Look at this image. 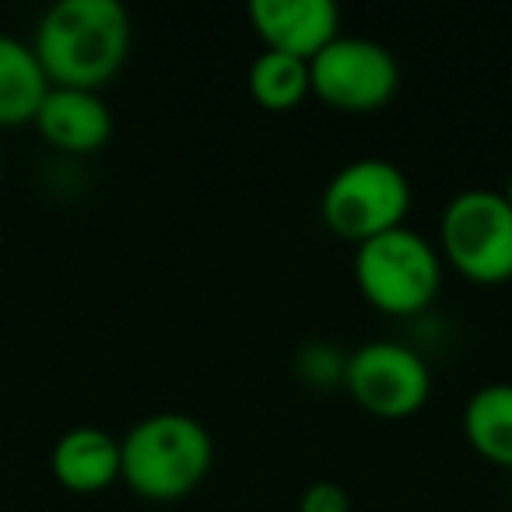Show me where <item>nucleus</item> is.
<instances>
[{
	"mask_svg": "<svg viewBox=\"0 0 512 512\" xmlns=\"http://www.w3.org/2000/svg\"><path fill=\"white\" fill-rule=\"evenodd\" d=\"M344 386L351 397L379 418L414 414L432 393L428 362L404 341H369L348 355Z\"/></svg>",
	"mask_w": 512,
	"mask_h": 512,
	"instance_id": "obj_7",
	"label": "nucleus"
},
{
	"mask_svg": "<svg viewBox=\"0 0 512 512\" xmlns=\"http://www.w3.org/2000/svg\"><path fill=\"white\" fill-rule=\"evenodd\" d=\"M355 281L376 309L411 316L428 309L442 285V256L421 232L397 225L355 246Z\"/></svg>",
	"mask_w": 512,
	"mask_h": 512,
	"instance_id": "obj_3",
	"label": "nucleus"
},
{
	"mask_svg": "<svg viewBox=\"0 0 512 512\" xmlns=\"http://www.w3.org/2000/svg\"><path fill=\"white\" fill-rule=\"evenodd\" d=\"M502 193L509 197V204H512V172H509V179H505V190H502Z\"/></svg>",
	"mask_w": 512,
	"mask_h": 512,
	"instance_id": "obj_16",
	"label": "nucleus"
},
{
	"mask_svg": "<svg viewBox=\"0 0 512 512\" xmlns=\"http://www.w3.org/2000/svg\"><path fill=\"white\" fill-rule=\"evenodd\" d=\"M36 46L53 85H106L130 53V15L120 0H57L36 25Z\"/></svg>",
	"mask_w": 512,
	"mask_h": 512,
	"instance_id": "obj_1",
	"label": "nucleus"
},
{
	"mask_svg": "<svg viewBox=\"0 0 512 512\" xmlns=\"http://www.w3.org/2000/svg\"><path fill=\"white\" fill-rule=\"evenodd\" d=\"M344 369H348V355L337 351L327 341H309L295 355V372L306 379L313 390H330V386L344 383Z\"/></svg>",
	"mask_w": 512,
	"mask_h": 512,
	"instance_id": "obj_14",
	"label": "nucleus"
},
{
	"mask_svg": "<svg viewBox=\"0 0 512 512\" xmlns=\"http://www.w3.org/2000/svg\"><path fill=\"white\" fill-rule=\"evenodd\" d=\"M299 512H351V498L337 481H313L302 491Z\"/></svg>",
	"mask_w": 512,
	"mask_h": 512,
	"instance_id": "obj_15",
	"label": "nucleus"
},
{
	"mask_svg": "<svg viewBox=\"0 0 512 512\" xmlns=\"http://www.w3.org/2000/svg\"><path fill=\"white\" fill-rule=\"evenodd\" d=\"M407 207H411V179L397 162L379 155L341 165L320 197V211L330 232L351 242H365L404 225Z\"/></svg>",
	"mask_w": 512,
	"mask_h": 512,
	"instance_id": "obj_5",
	"label": "nucleus"
},
{
	"mask_svg": "<svg viewBox=\"0 0 512 512\" xmlns=\"http://www.w3.org/2000/svg\"><path fill=\"white\" fill-rule=\"evenodd\" d=\"M53 88L36 46L0 32V127L36 123L46 92Z\"/></svg>",
	"mask_w": 512,
	"mask_h": 512,
	"instance_id": "obj_11",
	"label": "nucleus"
},
{
	"mask_svg": "<svg viewBox=\"0 0 512 512\" xmlns=\"http://www.w3.org/2000/svg\"><path fill=\"white\" fill-rule=\"evenodd\" d=\"M50 467L64 488L102 491L120 477V439L102 425H71L53 442Z\"/></svg>",
	"mask_w": 512,
	"mask_h": 512,
	"instance_id": "obj_10",
	"label": "nucleus"
},
{
	"mask_svg": "<svg viewBox=\"0 0 512 512\" xmlns=\"http://www.w3.org/2000/svg\"><path fill=\"white\" fill-rule=\"evenodd\" d=\"M211 432L186 411H155L120 435V477L148 498H179L207 477Z\"/></svg>",
	"mask_w": 512,
	"mask_h": 512,
	"instance_id": "obj_2",
	"label": "nucleus"
},
{
	"mask_svg": "<svg viewBox=\"0 0 512 512\" xmlns=\"http://www.w3.org/2000/svg\"><path fill=\"white\" fill-rule=\"evenodd\" d=\"M463 432L491 463L512 467V383H484L463 404Z\"/></svg>",
	"mask_w": 512,
	"mask_h": 512,
	"instance_id": "obj_12",
	"label": "nucleus"
},
{
	"mask_svg": "<svg viewBox=\"0 0 512 512\" xmlns=\"http://www.w3.org/2000/svg\"><path fill=\"white\" fill-rule=\"evenodd\" d=\"M309 78L323 102L348 113H369L397 95L400 64L376 39L341 32L309 60Z\"/></svg>",
	"mask_w": 512,
	"mask_h": 512,
	"instance_id": "obj_6",
	"label": "nucleus"
},
{
	"mask_svg": "<svg viewBox=\"0 0 512 512\" xmlns=\"http://www.w3.org/2000/svg\"><path fill=\"white\" fill-rule=\"evenodd\" d=\"M249 22L267 50L313 60L330 39L341 36L334 0H249Z\"/></svg>",
	"mask_w": 512,
	"mask_h": 512,
	"instance_id": "obj_8",
	"label": "nucleus"
},
{
	"mask_svg": "<svg viewBox=\"0 0 512 512\" xmlns=\"http://www.w3.org/2000/svg\"><path fill=\"white\" fill-rule=\"evenodd\" d=\"M36 127L53 148L85 155L99 151L113 137V113L109 102L92 88L53 85L36 113Z\"/></svg>",
	"mask_w": 512,
	"mask_h": 512,
	"instance_id": "obj_9",
	"label": "nucleus"
},
{
	"mask_svg": "<svg viewBox=\"0 0 512 512\" xmlns=\"http://www.w3.org/2000/svg\"><path fill=\"white\" fill-rule=\"evenodd\" d=\"M249 92L260 106L267 109H292L313 92L309 78V60L292 57L281 50H264L249 64Z\"/></svg>",
	"mask_w": 512,
	"mask_h": 512,
	"instance_id": "obj_13",
	"label": "nucleus"
},
{
	"mask_svg": "<svg viewBox=\"0 0 512 512\" xmlns=\"http://www.w3.org/2000/svg\"><path fill=\"white\" fill-rule=\"evenodd\" d=\"M442 256L470 281L512 278V204L502 190L474 186L449 197L439 218Z\"/></svg>",
	"mask_w": 512,
	"mask_h": 512,
	"instance_id": "obj_4",
	"label": "nucleus"
}]
</instances>
